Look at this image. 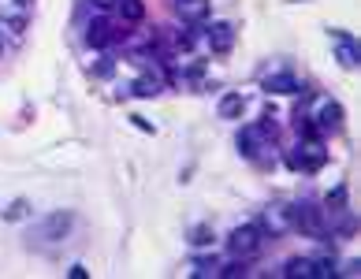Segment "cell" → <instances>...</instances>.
<instances>
[{"mask_svg":"<svg viewBox=\"0 0 361 279\" xmlns=\"http://www.w3.org/2000/svg\"><path fill=\"white\" fill-rule=\"evenodd\" d=\"M261 246H264L261 223H243V228H235L231 235H227V254H231L235 261H246L253 254H261Z\"/></svg>","mask_w":361,"mask_h":279,"instance_id":"obj_1","label":"cell"},{"mask_svg":"<svg viewBox=\"0 0 361 279\" xmlns=\"http://www.w3.org/2000/svg\"><path fill=\"white\" fill-rule=\"evenodd\" d=\"M287 164L294 171H320L328 164V149L320 145V138H305L294 153H287Z\"/></svg>","mask_w":361,"mask_h":279,"instance_id":"obj_2","label":"cell"},{"mask_svg":"<svg viewBox=\"0 0 361 279\" xmlns=\"http://www.w3.org/2000/svg\"><path fill=\"white\" fill-rule=\"evenodd\" d=\"M305 119H310L317 130H336V127L343 123V108H339L336 101H328V97H313Z\"/></svg>","mask_w":361,"mask_h":279,"instance_id":"obj_3","label":"cell"},{"mask_svg":"<svg viewBox=\"0 0 361 279\" xmlns=\"http://www.w3.org/2000/svg\"><path fill=\"white\" fill-rule=\"evenodd\" d=\"M298 228V231H305V235H324V223H320V209H313L310 202H302V205H294L290 209V231Z\"/></svg>","mask_w":361,"mask_h":279,"instance_id":"obj_4","label":"cell"},{"mask_svg":"<svg viewBox=\"0 0 361 279\" xmlns=\"http://www.w3.org/2000/svg\"><path fill=\"white\" fill-rule=\"evenodd\" d=\"M261 231L264 238H279V235H287L290 231V209L287 205H269L264 209V216H261Z\"/></svg>","mask_w":361,"mask_h":279,"instance_id":"obj_5","label":"cell"},{"mask_svg":"<svg viewBox=\"0 0 361 279\" xmlns=\"http://www.w3.org/2000/svg\"><path fill=\"white\" fill-rule=\"evenodd\" d=\"M205 37H209V49L220 52V56H227V52L235 49V26L224 23V19L209 23V26H205Z\"/></svg>","mask_w":361,"mask_h":279,"instance_id":"obj_6","label":"cell"},{"mask_svg":"<svg viewBox=\"0 0 361 279\" xmlns=\"http://www.w3.org/2000/svg\"><path fill=\"white\" fill-rule=\"evenodd\" d=\"M331 37L339 42V49H336V60L343 63L346 71H354L357 63H361V49H357V42H354V37L346 34V30H331Z\"/></svg>","mask_w":361,"mask_h":279,"instance_id":"obj_7","label":"cell"},{"mask_svg":"<svg viewBox=\"0 0 361 279\" xmlns=\"http://www.w3.org/2000/svg\"><path fill=\"white\" fill-rule=\"evenodd\" d=\"M71 223H75L71 212H52L42 228H37V238H63V235L71 231Z\"/></svg>","mask_w":361,"mask_h":279,"instance_id":"obj_8","label":"cell"},{"mask_svg":"<svg viewBox=\"0 0 361 279\" xmlns=\"http://www.w3.org/2000/svg\"><path fill=\"white\" fill-rule=\"evenodd\" d=\"M179 4V19L190 23V26H202L209 23V0H176Z\"/></svg>","mask_w":361,"mask_h":279,"instance_id":"obj_9","label":"cell"},{"mask_svg":"<svg viewBox=\"0 0 361 279\" xmlns=\"http://www.w3.org/2000/svg\"><path fill=\"white\" fill-rule=\"evenodd\" d=\"M261 138H264L261 127H243V130H238V153H243L246 161H257V153L264 149Z\"/></svg>","mask_w":361,"mask_h":279,"instance_id":"obj_10","label":"cell"},{"mask_svg":"<svg viewBox=\"0 0 361 279\" xmlns=\"http://www.w3.org/2000/svg\"><path fill=\"white\" fill-rule=\"evenodd\" d=\"M264 89L269 93H302V82L290 71H276V75H264Z\"/></svg>","mask_w":361,"mask_h":279,"instance_id":"obj_11","label":"cell"},{"mask_svg":"<svg viewBox=\"0 0 361 279\" xmlns=\"http://www.w3.org/2000/svg\"><path fill=\"white\" fill-rule=\"evenodd\" d=\"M220 119H238V116H243L246 112V97H243V93H238V89H231V93H224V97H220Z\"/></svg>","mask_w":361,"mask_h":279,"instance_id":"obj_12","label":"cell"},{"mask_svg":"<svg viewBox=\"0 0 361 279\" xmlns=\"http://www.w3.org/2000/svg\"><path fill=\"white\" fill-rule=\"evenodd\" d=\"M86 42L97 45V49H104V45L112 42V23H109V19H93V23L86 26Z\"/></svg>","mask_w":361,"mask_h":279,"instance_id":"obj_13","label":"cell"},{"mask_svg":"<svg viewBox=\"0 0 361 279\" xmlns=\"http://www.w3.org/2000/svg\"><path fill=\"white\" fill-rule=\"evenodd\" d=\"M283 275H290V279H317V261L313 257H294V261H287Z\"/></svg>","mask_w":361,"mask_h":279,"instance_id":"obj_14","label":"cell"},{"mask_svg":"<svg viewBox=\"0 0 361 279\" xmlns=\"http://www.w3.org/2000/svg\"><path fill=\"white\" fill-rule=\"evenodd\" d=\"M116 11L123 23H142L145 19V4L142 0H116Z\"/></svg>","mask_w":361,"mask_h":279,"instance_id":"obj_15","label":"cell"},{"mask_svg":"<svg viewBox=\"0 0 361 279\" xmlns=\"http://www.w3.org/2000/svg\"><path fill=\"white\" fill-rule=\"evenodd\" d=\"M130 93H135V97H157L160 93V75H138Z\"/></svg>","mask_w":361,"mask_h":279,"instance_id":"obj_16","label":"cell"},{"mask_svg":"<svg viewBox=\"0 0 361 279\" xmlns=\"http://www.w3.org/2000/svg\"><path fill=\"white\" fill-rule=\"evenodd\" d=\"M23 216H30V202H23V197H16V202L0 212V220H8V223H16V220H23Z\"/></svg>","mask_w":361,"mask_h":279,"instance_id":"obj_17","label":"cell"},{"mask_svg":"<svg viewBox=\"0 0 361 279\" xmlns=\"http://www.w3.org/2000/svg\"><path fill=\"white\" fill-rule=\"evenodd\" d=\"M216 272H220V264L212 257H194L190 261V275H216Z\"/></svg>","mask_w":361,"mask_h":279,"instance_id":"obj_18","label":"cell"},{"mask_svg":"<svg viewBox=\"0 0 361 279\" xmlns=\"http://www.w3.org/2000/svg\"><path fill=\"white\" fill-rule=\"evenodd\" d=\"M190 246H212V228H209V223L190 228Z\"/></svg>","mask_w":361,"mask_h":279,"instance_id":"obj_19","label":"cell"},{"mask_svg":"<svg viewBox=\"0 0 361 279\" xmlns=\"http://www.w3.org/2000/svg\"><path fill=\"white\" fill-rule=\"evenodd\" d=\"M112 71H116L112 60H97V63H93V75H97V78H109Z\"/></svg>","mask_w":361,"mask_h":279,"instance_id":"obj_20","label":"cell"},{"mask_svg":"<svg viewBox=\"0 0 361 279\" xmlns=\"http://www.w3.org/2000/svg\"><path fill=\"white\" fill-rule=\"evenodd\" d=\"M216 275H227V279H231V275H246V268H243V261H235V264H227V268H220Z\"/></svg>","mask_w":361,"mask_h":279,"instance_id":"obj_21","label":"cell"},{"mask_svg":"<svg viewBox=\"0 0 361 279\" xmlns=\"http://www.w3.org/2000/svg\"><path fill=\"white\" fill-rule=\"evenodd\" d=\"M68 275H71V279H86V268H82V264H71Z\"/></svg>","mask_w":361,"mask_h":279,"instance_id":"obj_22","label":"cell"},{"mask_svg":"<svg viewBox=\"0 0 361 279\" xmlns=\"http://www.w3.org/2000/svg\"><path fill=\"white\" fill-rule=\"evenodd\" d=\"M130 119H135V127H138V130H149V135H153V123H145L142 116H130Z\"/></svg>","mask_w":361,"mask_h":279,"instance_id":"obj_23","label":"cell"},{"mask_svg":"<svg viewBox=\"0 0 361 279\" xmlns=\"http://www.w3.org/2000/svg\"><path fill=\"white\" fill-rule=\"evenodd\" d=\"M93 8H116V0H90Z\"/></svg>","mask_w":361,"mask_h":279,"instance_id":"obj_24","label":"cell"},{"mask_svg":"<svg viewBox=\"0 0 361 279\" xmlns=\"http://www.w3.org/2000/svg\"><path fill=\"white\" fill-rule=\"evenodd\" d=\"M0 56H4V45H0Z\"/></svg>","mask_w":361,"mask_h":279,"instance_id":"obj_25","label":"cell"}]
</instances>
